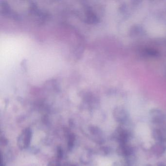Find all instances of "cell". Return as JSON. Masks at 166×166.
I'll use <instances>...</instances> for the list:
<instances>
[{
  "label": "cell",
  "mask_w": 166,
  "mask_h": 166,
  "mask_svg": "<svg viewBox=\"0 0 166 166\" xmlns=\"http://www.w3.org/2000/svg\"><path fill=\"white\" fill-rule=\"evenodd\" d=\"M32 133L31 130L27 128L23 130L17 138V146L20 150L26 149L28 147L32 138Z\"/></svg>",
  "instance_id": "6da1fadb"
},
{
  "label": "cell",
  "mask_w": 166,
  "mask_h": 166,
  "mask_svg": "<svg viewBox=\"0 0 166 166\" xmlns=\"http://www.w3.org/2000/svg\"><path fill=\"white\" fill-rule=\"evenodd\" d=\"M117 113H115V118L116 119L118 122H123L125 121L126 119L127 118V114L123 112V111H118Z\"/></svg>",
  "instance_id": "7a4b0ae2"
},
{
  "label": "cell",
  "mask_w": 166,
  "mask_h": 166,
  "mask_svg": "<svg viewBox=\"0 0 166 166\" xmlns=\"http://www.w3.org/2000/svg\"><path fill=\"white\" fill-rule=\"evenodd\" d=\"M75 140V136L74 134H70L68 138V145L69 150H72L74 147V142Z\"/></svg>",
  "instance_id": "3957f363"
},
{
  "label": "cell",
  "mask_w": 166,
  "mask_h": 166,
  "mask_svg": "<svg viewBox=\"0 0 166 166\" xmlns=\"http://www.w3.org/2000/svg\"><path fill=\"white\" fill-rule=\"evenodd\" d=\"M47 166H61V165L58 160L53 159L49 162Z\"/></svg>",
  "instance_id": "277c9868"
},
{
  "label": "cell",
  "mask_w": 166,
  "mask_h": 166,
  "mask_svg": "<svg viewBox=\"0 0 166 166\" xmlns=\"http://www.w3.org/2000/svg\"><path fill=\"white\" fill-rule=\"evenodd\" d=\"M57 157L58 159H61L63 157V150L61 147H59L57 150Z\"/></svg>",
  "instance_id": "5b68a950"
},
{
  "label": "cell",
  "mask_w": 166,
  "mask_h": 166,
  "mask_svg": "<svg viewBox=\"0 0 166 166\" xmlns=\"http://www.w3.org/2000/svg\"></svg>",
  "instance_id": "8992f818"
}]
</instances>
